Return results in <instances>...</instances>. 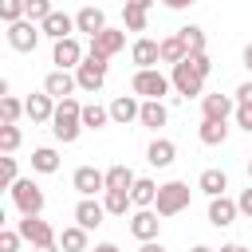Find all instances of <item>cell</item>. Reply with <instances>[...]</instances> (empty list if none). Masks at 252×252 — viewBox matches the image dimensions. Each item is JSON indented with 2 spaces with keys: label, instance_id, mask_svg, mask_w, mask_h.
Segmentation results:
<instances>
[{
  "label": "cell",
  "instance_id": "obj_23",
  "mask_svg": "<svg viewBox=\"0 0 252 252\" xmlns=\"http://www.w3.org/2000/svg\"><path fill=\"white\" fill-rule=\"evenodd\" d=\"M75 28H79L83 35H98V32L106 28V12H102V8H94V4H87V8H79V12H75Z\"/></svg>",
  "mask_w": 252,
  "mask_h": 252
},
{
  "label": "cell",
  "instance_id": "obj_43",
  "mask_svg": "<svg viewBox=\"0 0 252 252\" xmlns=\"http://www.w3.org/2000/svg\"><path fill=\"white\" fill-rule=\"evenodd\" d=\"M197 0H161V8H169V12H185V8H193Z\"/></svg>",
  "mask_w": 252,
  "mask_h": 252
},
{
  "label": "cell",
  "instance_id": "obj_29",
  "mask_svg": "<svg viewBox=\"0 0 252 252\" xmlns=\"http://www.w3.org/2000/svg\"><path fill=\"white\" fill-rule=\"evenodd\" d=\"M122 28L126 32H146L150 28V8H142V4H122Z\"/></svg>",
  "mask_w": 252,
  "mask_h": 252
},
{
  "label": "cell",
  "instance_id": "obj_27",
  "mask_svg": "<svg viewBox=\"0 0 252 252\" xmlns=\"http://www.w3.org/2000/svg\"><path fill=\"white\" fill-rule=\"evenodd\" d=\"M197 138H201V146H224V138H228V122L201 118V126H197Z\"/></svg>",
  "mask_w": 252,
  "mask_h": 252
},
{
  "label": "cell",
  "instance_id": "obj_4",
  "mask_svg": "<svg viewBox=\"0 0 252 252\" xmlns=\"http://www.w3.org/2000/svg\"><path fill=\"white\" fill-rule=\"evenodd\" d=\"M106 67H110V59H106V55L87 51V59L75 67V83H79V91L98 94V91H102V83H106Z\"/></svg>",
  "mask_w": 252,
  "mask_h": 252
},
{
  "label": "cell",
  "instance_id": "obj_44",
  "mask_svg": "<svg viewBox=\"0 0 252 252\" xmlns=\"http://www.w3.org/2000/svg\"><path fill=\"white\" fill-rule=\"evenodd\" d=\"M236 102H252V79L236 87Z\"/></svg>",
  "mask_w": 252,
  "mask_h": 252
},
{
  "label": "cell",
  "instance_id": "obj_6",
  "mask_svg": "<svg viewBox=\"0 0 252 252\" xmlns=\"http://www.w3.org/2000/svg\"><path fill=\"white\" fill-rule=\"evenodd\" d=\"M169 83H173V91H177L181 98H201V94H205V75H201L189 59H181V63L169 67Z\"/></svg>",
  "mask_w": 252,
  "mask_h": 252
},
{
  "label": "cell",
  "instance_id": "obj_41",
  "mask_svg": "<svg viewBox=\"0 0 252 252\" xmlns=\"http://www.w3.org/2000/svg\"><path fill=\"white\" fill-rule=\"evenodd\" d=\"M4 189H12V181H20V165H16V158L12 154H4Z\"/></svg>",
  "mask_w": 252,
  "mask_h": 252
},
{
  "label": "cell",
  "instance_id": "obj_39",
  "mask_svg": "<svg viewBox=\"0 0 252 252\" xmlns=\"http://www.w3.org/2000/svg\"><path fill=\"white\" fill-rule=\"evenodd\" d=\"M20 244H24L20 228H0V252H20Z\"/></svg>",
  "mask_w": 252,
  "mask_h": 252
},
{
  "label": "cell",
  "instance_id": "obj_2",
  "mask_svg": "<svg viewBox=\"0 0 252 252\" xmlns=\"http://www.w3.org/2000/svg\"><path fill=\"white\" fill-rule=\"evenodd\" d=\"M8 197H12V205H16V213H20V217H39V213H43V205H47L43 189H39L32 177H20V181H12Z\"/></svg>",
  "mask_w": 252,
  "mask_h": 252
},
{
  "label": "cell",
  "instance_id": "obj_28",
  "mask_svg": "<svg viewBox=\"0 0 252 252\" xmlns=\"http://www.w3.org/2000/svg\"><path fill=\"white\" fill-rule=\"evenodd\" d=\"M59 165L63 161H59V150L55 146H35L32 150V169L35 173H59Z\"/></svg>",
  "mask_w": 252,
  "mask_h": 252
},
{
  "label": "cell",
  "instance_id": "obj_50",
  "mask_svg": "<svg viewBox=\"0 0 252 252\" xmlns=\"http://www.w3.org/2000/svg\"><path fill=\"white\" fill-rule=\"evenodd\" d=\"M189 252H217V248H209V244H193Z\"/></svg>",
  "mask_w": 252,
  "mask_h": 252
},
{
  "label": "cell",
  "instance_id": "obj_17",
  "mask_svg": "<svg viewBox=\"0 0 252 252\" xmlns=\"http://www.w3.org/2000/svg\"><path fill=\"white\" fill-rule=\"evenodd\" d=\"M106 217H110V213H106V205H102L98 197H79V205H75V224H83V228L91 232V228H98Z\"/></svg>",
  "mask_w": 252,
  "mask_h": 252
},
{
  "label": "cell",
  "instance_id": "obj_20",
  "mask_svg": "<svg viewBox=\"0 0 252 252\" xmlns=\"http://www.w3.org/2000/svg\"><path fill=\"white\" fill-rule=\"evenodd\" d=\"M43 91H47L51 98H67V94H75V91H79V83H75V71H63V67L47 71V79H43Z\"/></svg>",
  "mask_w": 252,
  "mask_h": 252
},
{
  "label": "cell",
  "instance_id": "obj_14",
  "mask_svg": "<svg viewBox=\"0 0 252 252\" xmlns=\"http://www.w3.org/2000/svg\"><path fill=\"white\" fill-rule=\"evenodd\" d=\"M55 102H59V98H51L47 91L28 94V98H24V110H28L32 126H51V118H55Z\"/></svg>",
  "mask_w": 252,
  "mask_h": 252
},
{
  "label": "cell",
  "instance_id": "obj_3",
  "mask_svg": "<svg viewBox=\"0 0 252 252\" xmlns=\"http://www.w3.org/2000/svg\"><path fill=\"white\" fill-rule=\"evenodd\" d=\"M130 91H134L138 98H165V94L173 91V83H169V75H161L158 67H138V71L130 75Z\"/></svg>",
  "mask_w": 252,
  "mask_h": 252
},
{
  "label": "cell",
  "instance_id": "obj_8",
  "mask_svg": "<svg viewBox=\"0 0 252 252\" xmlns=\"http://www.w3.org/2000/svg\"><path fill=\"white\" fill-rule=\"evenodd\" d=\"M16 228H20L24 244H32V248H39V244H55V240H59V232L43 220V213H39V217H20Z\"/></svg>",
  "mask_w": 252,
  "mask_h": 252
},
{
  "label": "cell",
  "instance_id": "obj_13",
  "mask_svg": "<svg viewBox=\"0 0 252 252\" xmlns=\"http://www.w3.org/2000/svg\"><path fill=\"white\" fill-rule=\"evenodd\" d=\"M126 47V28H102L98 35H91V47L87 51H94V55H106V59H114L118 51Z\"/></svg>",
  "mask_w": 252,
  "mask_h": 252
},
{
  "label": "cell",
  "instance_id": "obj_51",
  "mask_svg": "<svg viewBox=\"0 0 252 252\" xmlns=\"http://www.w3.org/2000/svg\"><path fill=\"white\" fill-rule=\"evenodd\" d=\"M130 4H142V8H154L158 0H130Z\"/></svg>",
  "mask_w": 252,
  "mask_h": 252
},
{
  "label": "cell",
  "instance_id": "obj_42",
  "mask_svg": "<svg viewBox=\"0 0 252 252\" xmlns=\"http://www.w3.org/2000/svg\"><path fill=\"white\" fill-rule=\"evenodd\" d=\"M236 205H240V213H244V217L252 220V185H248V189H240V197H236Z\"/></svg>",
  "mask_w": 252,
  "mask_h": 252
},
{
  "label": "cell",
  "instance_id": "obj_10",
  "mask_svg": "<svg viewBox=\"0 0 252 252\" xmlns=\"http://www.w3.org/2000/svg\"><path fill=\"white\" fill-rule=\"evenodd\" d=\"M83 59H87V51H83V43H79L75 35H67V39H55V43H51V63H55V67L75 71Z\"/></svg>",
  "mask_w": 252,
  "mask_h": 252
},
{
  "label": "cell",
  "instance_id": "obj_36",
  "mask_svg": "<svg viewBox=\"0 0 252 252\" xmlns=\"http://www.w3.org/2000/svg\"><path fill=\"white\" fill-rule=\"evenodd\" d=\"M20 114H28L24 102H20L16 94H4V98H0V122H20Z\"/></svg>",
  "mask_w": 252,
  "mask_h": 252
},
{
  "label": "cell",
  "instance_id": "obj_48",
  "mask_svg": "<svg viewBox=\"0 0 252 252\" xmlns=\"http://www.w3.org/2000/svg\"><path fill=\"white\" fill-rule=\"evenodd\" d=\"M91 252H122V248H118V244H110V240H102V244H94Z\"/></svg>",
  "mask_w": 252,
  "mask_h": 252
},
{
  "label": "cell",
  "instance_id": "obj_12",
  "mask_svg": "<svg viewBox=\"0 0 252 252\" xmlns=\"http://www.w3.org/2000/svg\"><path fill=\"white\" fill-rule=\"evenodd\" d=\"M161 232V213L158 209H134L130 213V236L134 240H158Z\"/></svg>",
  "mask_w": 252,
  "mask_h": 252
},
{
  "label": "cell",
  "instance_id": "obj_33",
  "mask_svg": "<svg viewBox=\"0 0 252 252\" xmlns=\"http://www.w3.org/2000/svg\"><path fill=\"white\" fill-rule=\"evenodd\" d=\"M134 181H138V173L130 165H122V161L106 169V189H134Z\"/></svg>",
  "mask_w": 252,
  "mask_h": 252
},
{
  "label": "cell",
  "instance_id": "obj_18",
  "mask_svg": "<svg viewBox=\"0 0 252 252\" xmlns=\"http://www.w3.org/2000/svg\"><path fill=\"white\" fill-rule=\"evenodd\" d=\"M138 114H142V98L130 91V94H118V98H110V122H118V126H130V122H138Z\"/></svg>",
  "mask_w": 252,
  "mask_h": 252
},
{
  "label": "cell",
  "instance_id": "obj_52",
  "mask_svg": "<svg viewBox=\"0 0 252 252\" xmlns=\"http://www.w3.org/2000/svg\"><path fill=\"white\" fill-rule=\"evenodd\" d=\"M248 181H252V161H248Z\"/></svg>",
  "mask_w": 252,
  "mask_h": 252
},
{
  "label": "cell",
  "instance_id": "obj_7",
  "mask_svg": "<svg viewBox=\"0 0 252 252\" xmlns=\"http://www.w3.org/2000/svg\"><path fill=\"white\" fill-rule=\"evenodd\" d=\"M4 28H8V32H4V35H8V47H12V51H20V55L35 51V47H39V39H43V28H39L35 20H28V16H24V20H16V24H4Z\"/></svg>",
  "mask_w": 252,
  "mask_h": 252
},
{
  "label": "cell",
  "instance_id": "obj_37",
  "mask_svg": "<svg viewBox=\"0 0 252 252\" xmlns=\"http://www.w3.org/2000/svg\"><path fill=\"white\" fill-rule=\"evenodd\" d=\"M28 16V0H0V20L4 24H16Z\"/></svg>",
  "mask_w": 252,
  "mask_h": 252
},
{
  "label": "cell",
  "instance_id": "obj_40",
  "mask_svg": "<svg viewBox=\"0 0 252 252\" xmlns=\"http://www.w3.org/2000/svg\"><path fill=\"white\" fill-rule=\"evenodd\" d=\"M232 122H236L244 134H252V102H236V114H232Z\"/></svg>",
  "mask_w": 252,
  "mask_h": 252
},
{
  "label": "cell",
  "instance_id": "obj_30",
  "mask_svg": "<svg viewBox=\"0 0 252 252\" xmlns=\"http://www.w3.org/2000/svg\"><path fill=\"white\" fill-rule=\"evenodd\" d=\"M102 205H106V213H110V217H126V213L134 209L130 189H106V193H102Z\"/></svg>",
  "mask_w": 252,
  "mask_h": 252
},
{
  "label": "cell",
  "instance_id": "obj_47",
  "mask_svg": "<svg viewBox=\"0 0 252 252\" xmlns=\"http://www.w3.org/2000/svg\"><path fill=\"white\" fill-rule=\"evenodd\" d=\"M217 252H248V248H244V244H236V240H228V244H220Z\"/></svg>",
  "mask_w": 252,
  "mask_h": 252
},
{
  "label": "cell",
  "instance_id": "obj_49",
  "mask_svg": "<svg viewBox=\"0 0 252 252\" xmlns=\"http://www.w3.org/2000/svg\"><path fill=\"white\" fill-rule=\"evenodd\" d=\"M32 252H63V248H59V240H55V244H39V248H32Z\"/></svg>",
  "mask_w": 252,
  "mask_h": 252
},
{
  "label": "cell",
  "instance_id": "obj_25",
  "mask_svg": "<svg viewBox=\"0 0 252 252\" xmlns=\"http://www.w3.org/2000/svg\"><path fill=\"white\" fill-rule=\"evenodd\" d=\"M59 248L63 252H91V232L83 224H67L59 232Z\"/></svg>",
  "mask_w": 252,
  "mask_h": 252
},
{
  "label": "cell",
  "instance_id": "obj_34",
  "mask_svg": "<svg viewBox=\"0 0 252 252\" xmlns=\"http://www.w3.org/2000/svg\"><path fill=\"white\" fill-rule=\"evenodd\" d=\"M185 55H189V51H185V43H181V35H177V32L161 39V63H169V67H173V63H181Z\"/></svg>",
  "mask_w": 252,
  "mask_h": 252
},
{
  "label": "cell",
  "instance_id": "obj_9",
  "mask_svg": "<svg viewBox=\"0 0 252 252\" xmlns=\"http://www.w3.org/2000/svg\"><path fill=\"white\" fill-rule=\"evenodd\" d=\"M71 185H75V193H79V197H98V193H106V169L79 165V169L71 173Z\"/></svg>",
  "mask_w": 252,
  "mask_h": 252
},
{
  "label": "cell",
  "instance_id": "obj_5",
  "mask_svg": "<svg viewBox=\"0 0 252 252\" xmlns=\"http://www.w3.org/2000/svg\"><path fill=\"white\" fill-rule=\"evenodd\" d=\"M189 201H193V189H189V181H165V185L158 189V201H154V209H158L161 217H177V213H185V209H189Z\"/></svg>",
  "mask_w": 252,
  "mask_h": 252
},
{
  "label": "cell",
  "instance_id": "obj_11",
  "mask_svg": "<svg viewBox=\"0 0 252 252\" xmlns=\"http://www.w3.org/2000/svg\"><path fill=\"white\" fill-rule=\"evenodd\" d=\"M209 224L213 228H228V224H236V217H240V205H236V197H228V193H220V197H209Z\"/></svg>",
  "mask_w": 252,
  "mask_h": 252
},
{
  "label": "cell",
  "instance_id": "obj_26",
  "mask_svg": "<svg viewBox=\"0 0 252 252\" xmlns=\"http://www.w3.org/2000/svg\"><path fill=\"white\" fill-rule=\"evenodd\" d=\"M158 181L154 177H138L134 181V189H130V201H134V209H154V201H158Z\"/></svg>",
  "mask_w": 252,
  "mask_h": 252
},
{
  "label": "cell",
  "instance_id": "obj_45",
  "mask_svg": "<svg viewBox=\"0 0 252 252\" xmlns=\"http://www.w3.org/2000/svg\"><path fill=\"white\" fill-rule=\"evenodd\" d=\"M138 252H165V244H161V240H142Z\"/></svg>",
  "mask_w": 252,
  "mask_h": 252
},
{
  "label": "cell",
  "instance_id": "obj_31",
  "mask_svg": "<svg viewBox=\"0 0 252 252\" xmlns=\"http://www.w3.org/2000/svg\"><path fill=\"white\" fill-rule=\"evenodd\" d=\"M177 35H181V43H185V51H189V55H197V51H205V47H209V39H205V28H197V24H185V28H177Z\"/></svg>",
  "mask_w": 252,
  "mask_h": 252
},
{
  "label": "cell",
  "instance_id": "obj_24",
  "mask_svg": "<svg viewBox=\"0 0 252 252\" xmlns=\"http://www.w3.org/2000/svg\"><path fill=\"white\" fill-rule=\"evenodd\" d=\"M197 189H201L205 197H220V193H228V173H224V169H217V165H209V169H201Z\"/></svg>",
  "mask_w": 252,
  "mask_h": 252
},
{
  "label": "cell",
  "instance_id": "obj_35",
  "mask_svg": "<svg viewBox=\"0 0 252 252\" xmlns=\"http://www.w3.org/2000/svg\"><path fill=\"white\" fill-rule=\"evenodd\" d=\"M20 142H24L20 126H16V122H0V150H4V154H16Z\"/></svg>",
  "mask_w": 252,
  "mask_h": 252
},
{
  "label": "cell",
  "instance_id": "obj_15",
  "mask_svg": "<svg viewBox=\"0 0 252 252\" xmlns=\"http://www.w3.org/2000/svg\"><path fill=\"white\" fill-rule=\"evenodd\" d=\"M236 114V94H201V118H217V122H228Z\"/></svg>",
  "mask_w": 252,
  "mask_h": 252
},
{
  "label": "cell",
  "instance_id": "obj_1",
  "mask_svg": "<svg viewBox=\"0 0 252 252\" xmlns=\"http://www.w3.org/2000/svg\"><path fill=\"white\" fill-rule=\"evenodd\" d=\"M83 130H87V126H83V102H79L75 94L59 98V102H55V118H51V134H55V142L71 146V142H79Z\"/></svg>",
  "mask_w": 252,
  "mask_h": 252
},
{
  "label": "cell",
  "instance_id": "obj_32",
  "mask_svg": "<svg viewBox=\"0 0 252 252\" xmlns=\"http://www.w3.org/2000/svg\"><path fill=\"white\" fill-rule=\"evenodd\" d=\"M110 122V106H102V102H83V126L87 130H102Z\"/></svg>",
  "mask_w": 252,
  "mask_h": 252
},
{
  "label": "cell",
  "instance_id": "obj_16",
  "mask_svg": "<svg viewBox=\"0 0 252 252\" xmlns=\"http://www.w3.org/2000/svg\"><path fill=\"white\" fill-rule=\"evenodd\" d=\"M130 63H134V71H138V67H158V63H161V39L138 35V39L130 43Z\"/></svg>",
  "mask_w": 252,
  "mask_h": 252
},
{
  "label": "cell",
  "instance_id": "obj_19",
  "mask_svg": "<svg viewBox=\"0 0 252 252\" xmlns=\"http://www.w3.org/2000/svg\"><path fill=\"white\" fill-rule=\"evenodd\" d=\"M146 161H150L154 169H169V165L177 161V142H173V138H154V142L146 146Z\"/></svg>",
  "mask_w": 252,
  "mask_h": 252
},
{
  "label": "cell",
  "instance_id": "obj_38",
  "mask_svg": "<svg viewBox=\"0 0 252 252\" xmlns=\"http://www.w3.org/2000/svg\"><path fill=\"white\" fill-rule=\"evenodd\" d=\"M55 12V4L51 0H28V20H35V24H43L47 16Z\"/></svg>",
  "mask_w": 252,
  "mask_h": 252
},
{
  "label": "cell",
  "instance_id": "obj_46",
  "mask_svg": "<svg viewBox=\"0 0 252 252\" xmlns=\"http://www.w3.org/2000/svg\"><path fill=\"white\" fill-rule=\"evenodd\" d=\"M240 63H244V67H248V71H252V39H248V43H244V51H240Z\"/></svg>",
  "mask_w": 252,
  "mask_h": 252
},
{
  "label": "cell",
  "instance_id": "obj_21",
  "mask_svg": "<svg viewBox=\"0 0 252 252\" xmlns=\"http://www.w3.org/2000/svg\"><path fill=\"white\" fill-rule=\"evenodd\" d=\"M39 28H43V35H47L51 43H55V39H67V35H75V32H79V28H75V16L59 12V8H55V12H51L43 24H39Z\"/></svg>",
  "mask_w": 252,
  "mask_h": 252
},
{
  "label": "cell",
  "instance_id": "obj_22",
  "mask_svg": "<svg viewBox=\"0 0 252 252\" xmlns=\"http://www.w3.org/2000/svg\"><path fill=\"white\" fill-rule=\"evenodd\" d=\"M138 122L146 126V130H161L165 122H169V106L161 102V98H142V114H138Z\"/></svg>",
  "mask_w": 252,
  "mask_h": 252
}]
</instances>
